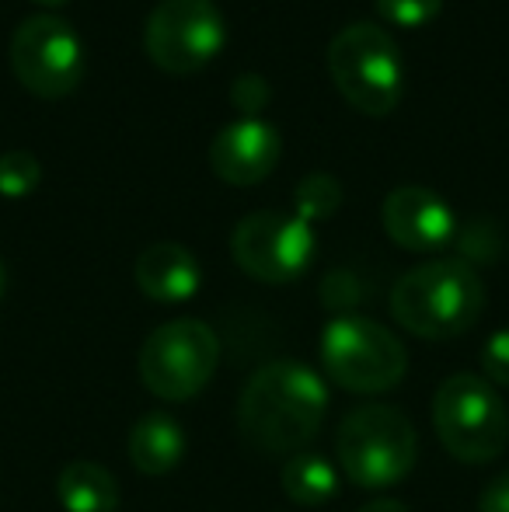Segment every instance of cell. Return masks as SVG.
<instances>
[{
	"label": "cell",
	"instance_id": "cell-15",
	"mask_svg": "<svg viewBox=\"0 0 509 512\" xmlns=\"http://www.w3.org/2000/svg\"><path fill=\"white\" fill-rule=\"evenodd\" d=\"M56 499L67 512H116L119 485L109 467L95 460H74L56 478Z\"/></svg>",
	"mask_w": 509,
	"mask_h": 512
},
{
	"label": "cell",
	"instance_id": "cell-3",
	"mask_svg": "<svg viewBox=\"0 0 509 512\" xmlns=\"http://www.w3.org/2000/svg\"><path fill=\"white\" fill-rule=\"evenodd\" d=\"M339 467L353 485L360 488H391L405 481L419 457L412 418L394 405H360L353 408L339 425L335 436Z\"/></svg>",
	"mask_w": 509,
	"mask_h": 512
},
{
	"label": "cell",
	"instance_id": "cell-24",
	"mask_svg": "<svg viewBox=\"0 0 509 512\" xmlns=\"http://www.w3.org/2000/svg\"><path fill=\"white\" fill-rule=\"evenodd\" d=\"M360 512H408L405 502H394V499H374V502H367Z\"/></svg>",
	"mask_w": 509,
	"mask_h": 512
},
{
	"label": "cell",
	"instance_id": "cell-17",
	"mask_svg": "<svg viewBox=\"0 0 509 512\" xmlns=\"http://www.w3.org/2000/svg\"><path fill=\"white\" fill-rule=\"evenodd\" d=\"M339 206H342V185L339 178L325 175V171L304 175L297 182V189H293V213L307 223L328 220Z\"/></svg>",
	"mask_w": 509,
	"mask_h": 512
},
{
	"label": "cell",
	"instance_id": "cell-14",
	"mask_svg": "<svg viewBox=\"0 0 509 512\" xmlns=\"http://www.w3.org/2000/svg\"><path fill=\"white\" fill-rule=\"evenodd\" d=\"M185 457V432L171 415L150 411L129 432V460L147 478H164Z\"/></svg>",
	"mask_w": 509,
	"mask_h": 512
},
{
	"label": "cell",
	"instance_id": "cell-18",
	"mask_svg": "<svg viewBox=\"0 0 509 512\" xmlns=\"http://www.w3.org/2000/svg\"><path fill=\"white\" fill-rule=\"evenodd\" d=\"M39 182L42 164L32 150H7V154H0V196L25 199L39 189Z\"/></svg>",
	"mask_w": 509,
	"mask_h": 512
},
{
	"label": "cell",
	"instance_id": "cell-9",
	"mask_svg": "<svg viewBox=\"0 0 509 512\" xmlns=\"http://www.w3.org/2000/svg\"><path fill=\"white\" fill-rule=\"evenodd\" d=\"M227 42V21L213 0H161L143 25V49L171 77L203 70Z\"/></svg>",
	"mask_w": 509,
	"mask_h": 512
},
{
	"label": "cell",
	"instance_id": "cell-4",
	"mask_svg": "<svg viewBox=\"0 0 509 512\" xmlns=\"http://www.w3.org/2000/svg\"><path fill=\"white\" fill-rule=\"evenodd\" d=\"M443 450L461 464H489L509 443V411L482 373H454L433 398Z\"/></svg>",
	"mask_w": 509,
	"mask_h": 512
},
{
	"label": "cell",
	"instance_id": "cell-1",
	"mask_svg": "<svg viewBox=\"0 0 509 512\" xmlns=\"http://www.w3.org/2000/svg\"><path fill=\"white\" fill-rule=\"evenodd\" d=\"M328 415V387L311 366L276 359L252 373L238 401V432L262 457L307 450Z\"/></svg>",
	"mask_w": 509,
	"mask_h": 512
},
{
	"label": "cell",
	"instance_id": "cell-19",
	"mask_svg": "<svg viewBox=\"0 0 509 512\" xmlns=\"http://www.w3.org/2000/svg\"><path fill=\"white\" fill-rule=\"evenodd\" d=\"M377 11L384 21H394L401 28H419L443 11V0H377Z\"/></svg>",
	"mask_w": 509,
	"mask_h": 512
},
{
	"label": "cell",
	"instance_id": "cell-21",
	"mask_svg": "<svg viewBox=\"0 0 509 512\" xmlns=\"http://www.w3.org/2000/svg\"><path fill=\"white\" fill-rule=\"evenodd\" d=\"M269 84L262 74H238L231 84V102L241 112V119H258L265 105H269Z\"/></svg>",
	"mask_w": 509,
	"mask_h": 512
},
{
	"label": "cell",
	"instance_id": "cell-25",
	"mask_svg": "<svg viewBox=\"0 0 509 512\" xmlns=\"http://www.w3.org/2000/svg\"><path fill=\"white\" fill-rule=\"evenodd\" d=\"M35 4H42V7H63V4H70V0H35Z\"/></svg>",
	"mask_w": 509,
	"mask_h": 512
},
{
	"label": "cell",
	"instance_id": "cell-7",
	"mask_svg": "<svg viewBox=\"0 0 509 512\" xmlns=\"http://www.w3.org/2000/svg\"><path fill=\"white\" fill-rule=\"evenodd\" d=\"M217 363V331L199 317H178L147 335L140 349V380L154 398L182 405L210 384Z\"/></svg>",
	"mask_w": 509,
	"mask_h": 512
},
{
	"label": "cell",
	"instance_id": "cell-23",
	"mask_svg": "<svg viewBox=\"0 0 509 512\" xmlns=\"http://www.w3.org/2000/svg\"><path fill=\"white\" fill-rule=\"evenodd\" d=\"M478 512H509V471L492 478L478 495Z\"/></svg>",
	"mask_w": 509,
	"mask_h": 512
},
{
	"label": "cell",
	"instance_id": "cell-22",
	"mask_svg": "<svg viewBox=\"0 0 509 512\" xmlns=\"http://www.w3.org/2000/svg\"><path fill=\"white\" fill-rule=\"evenodd\" d=\"M482 377L489 384H509V328L496 331L482 349Z\"/></svg>",
	"mask_w": 509,
	"mask_h": 512
},
{
	"label": "cell",
	"instance_id": "cell-2",
	"mask_svg": "<svg viewBox=\"0 0 509 512\" xmlns=\"http://www.w3.org/2000/svg\"><path fill=\"white\" fill-rule=\"evenodd\" d=\"M485 310V286L475 265L461 258H433L394 283L391 314L405 331L429 342L464 335Z\"/></svg>",
	"mask_w": 509,
	"mask_h": 512
},
{
	"label": "cell",
	"instance_id": "cell-11",
	"mask_svg": "<svg viewBox=\"0 0 509 512\" xmlns=\"http://www.w3.org/2000/svg\"><path fill=\"white\" fill-rule=\"evenodd\" d=\"M384 230L405 251H440L457 237V216L426 185H398L384 196Z\"/></svg>",
	"mask_w": 509,
	"mask_h": 512
},
{
	"label": "cell",
	"instance_id": "cell-13",
	"mask_svg": "<svg viewBox=\"0 0 509 512\" xmlns=\"http://www.w3.org/2000/svg\"><path fill=\"white\" fill-rule=\"evenodd\" d=\"M133 279L143 297L157 300V304H185L203 286V269L185 244L157 241L140 251L133 265Z\"/></svg>",
	"mask_w": 509,
	"mask_h": 512
},
{
	"label": "cell",
	"instance_id": "cell-26",
	"mask_svg": "<svg viewBox=\"0 0 509 512\" xmlns=\"http://www.w3.org/2000/svg\"><path fill=\"white\" fill-rule=\"evenodd\" d=\"M4 293H7V272H4V265H0V300H4Z\"/></svg>",
	"mask_w": 509,
	"mask_h": 512
},
{
	"label": "cell",
	"instance_id": "cell-6",
	"mask_svg": "<svg viewBox=\"0 0 509 512\" xmlns=\"http://www.w3.org/2000/svg\"><path fill=\"white\" fill-rule=\"evenodd\" d=\"M321 366L342 391L384 394L401 384L408 352L384 324L363 314H339L321 335Z\"/></svg>",
	"mask_w": 509,
	"mask_h": 512
},
{
	"label": "cell",
	"instance_id": "cell-8",
	"mask_svg": "<svg viewBox=\"0 0 509 512\" xmlns=\"http://www.w3.org/2000/svg\"><path fill=\"white\" fill-rule=\"evenodd\" d=\"M84 42L60 14H32L11 39V70L35 98H67L84 81Z\"/></svg>",
	"mask_w": 509,
	"mask_h": 512
},
{
	"label": "cell",
	"instance_id": "cell-10",
	"mask_svg": "<svg viewBox=\"0 0 509 512\" xmlns=\"http://www.w3.org/2000/svg\"><path fill=\"white\" fill-rule=\"evenodd\" d=\"M231 255L258 283H293L304 276L314 258V230L297 213L258 209L234 227Z\"/></svg>",
	"mask_w": 509,
	"mask_h": 512
},
{
	"label": "cell",
	"instance_id": "cell-16",
	"mask_svg": "<svg viewBox=\"0 0 509 512\" xmlns=\"http://www.w3.org/2000/svg\"><path fill=\"white\" fill-rule=\"evenodd\" d=\"M279 481H283L286 499L307 509L328 506L339 495V471H335V464L325 453L314 450H300L293 457H286Z\"/></svg>",
	"mask_w": 509,
	"mask_h": 512
},
{
	"label": "cell",
	"instance_id": "cell-12",
	"mask_svg": "<svg viewBox=\"0 0 509 512\" xmlns=\"http://www.w3.org/2000/svg\"><path fill=\"white\" fill-rule=\"evenodd\" d=\"M279 157H283V136L265 119L231 122L210 143V168L217 171L220 182L238 189L265 182L276 171Z\"/></svg>",
	"mask_w": 509,
	"mask_h": 512
},
{
	"label": "cell",
	"instance_id": "cell-20",
	"mask_svg": "<svg viewBox=\"0 0 509 512\" xmlns=\"http://www.w3.org/2000/svg\"><path fill=\"white\" fill-rule=\"evenodd\" d=\"M457 244H461V262H468V265L496 262L499 251H503V237H499L496 227H489V223H471V227L457 237Z\"/></svg>",
	"mask_w": 509,
	"mask_h": 512
},
{
	"label": "cell",
	"instance_id": "cell-5",
	"mask_svg": "<svg viewBox=\"0 0 509 512\" xmlns=\"http://www.w3.org/2000/svg\"><path fill=\"white\" fill-rule=\"evenodd\" d=\"M328 74L339 95L367 115H391L401 102V56L381 25L353 21L328 46Z\"/></svg>",
	"mask_w": 509,
	"mask_h": 512
}]
</instances>
